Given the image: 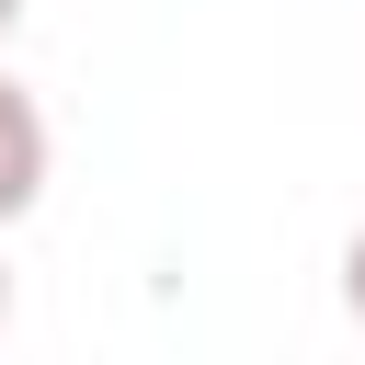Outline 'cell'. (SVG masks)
I'll list each match as a JSON object with an SVG mask.
<instances>
[{
  "label": "cell",
  "mask_w": 365,
  "mask_h": 365,
  "mask_svg": "<svg viewBox=\"0 0 365 365\" xmlns=\"http://www.w3.org/2000/svg\"><path fill=\"white\" fill-rule=\"evenodd\" d=\"M46 171H57V137H46V103L0 68V228L46 205Z\"/></svg>",
  "instance_id": "cell-1"
},
{
  "label": "cell",
  "mask_w": 365,
  "mask_h": 365,
  "mask_svg": "<svg viewBox=\"0 0 365 365\" xmlns=\"http://www.w3.org/2000/svg\"><path fill=\"white\" fill-rule=\"evenodd\" d=\"M342 308H354V319H365V228H354V240H342Z\"/></svg>",
  "instance_id": "cell-2"
},
{
  "label": "cell",
  "mask_w": 365,
  "mask_h": 365,
  "mask_svg": "<svg viewBox=\"0 0 365 365\" xmlns=\"http://www.w3.org/2000/svg\"><path fill=\"white\" fill-rule=\"evenodd\" d=\"M0 319H11V262H0Z\"/></svg>",
  "instance_id": "cell-3"
},
{
  "label": "cell",
  "mask_w": 365,
  "mask_h": 365,
  "mask_svg": "<svg viewBox=\"0 0 365 365\" xmlns=\"http://www.w3.org/2000/svg\"><path fill=\"white\" fill-rule=\"evenodd\" d=\"M11 23H23V0H0V34H11Z\"/></svg>",
  "instance_id": "cell-4"
}]
</instances>
